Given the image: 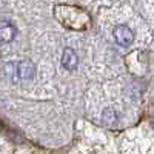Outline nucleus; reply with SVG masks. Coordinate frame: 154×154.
Returning a JSON list of instances; mask_svg holds the SVG:
<instances>
[{
	"label": "nucleus",
	"mask_w": 154,
	"mask_h": 154,
	"mask_svg": "<svg viewBox=\"0 0 154 154\" xmlns=\"http://www.w3.org/2000/svg\"><path fill=\"white\" fill-rule=\"evenodd\" d=\"M16 37V26L8 20H0V43H9Z\"/></svg>",
	"instance_id": "7ed1b4c3"
},
{
	"label": "nucleus",
	"mask_w": 154,
	"mask_h": 154,
	"mask_svg": "<svg viewBox=\"0 0 154 154\" xmlns=\"http://www.w3.org/2000/svg\"><path fill=\"white\" fill-rule=\"evenodd\" d=\"M34 74H35V66L32 65V62L29 60H23L17 65V75L19 79L22 80H31L34 79Z\"/></svg>",
	"instance_id": "20e7f679"
},
{
	"label": "nucleus",
	"mask_w": 154,
	"mask_h": 154,
	"mask_svg": "<svg viewBox=\"0 0 154 154\" xmlns=\"http://www.w3.org/2000/svg\"><path fill=\"white\" fill-rule=\"evenodd\" d=\"M112 35H114V40L120 46H130L134 40V34L126 25H117V26H114Z\"/></svg>",
	"instance_id": "f257e3e1"
},
{
	"label": "nucleus",
	"mask_w": 154,
	"mask_h": 154,
	"mask_svg": "<svg viewBox=\"0 0 154 154\" xmlns=\"http://www.w3.org/2000/svg\"><path fill=\"white\" fill-rule=\"evenodd\" d=\"M77 65H79V57H77L75 51L72 48H65L62 54V66L68 71H74Z\"/></svg>",
	"instance_id": "f03ea898"
}]
</instances>
